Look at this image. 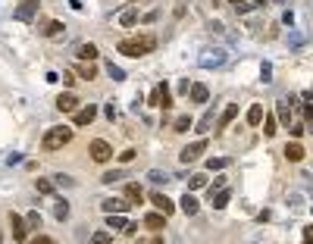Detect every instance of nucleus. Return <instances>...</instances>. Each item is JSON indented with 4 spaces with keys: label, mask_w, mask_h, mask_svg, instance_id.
Here are the masks:
<instances>
[{
    "label": "nucleus",
    "mask_w": 313,
    "mask_h": 244,
    "mask_svg": "<svg viewBox=\"0 0 313 244\" xmlns=\"http://www.w3.org/2000/svg\"><path fill=\"white\" fill-rule=\"evenodd\" d=\"M34 188H38V194H53V182L50 179H38V182H34Z\"/></svg>",
    "instance_id": "34"
},
{
    "label": "nucleus",
    "mask_w": 313,
    "mask_h": 244,
    "mask_svg": "<svg viewBox=\"0 0 313 244\" xmlns=\"http://www.w3.org/2000/svg\"><path fill=\"white\" fill-rule=\"evenodd\" d=\"M276 132H279V129H276V116H263V135L273 138Z\"/></svg>",
    "instance_id": "30"
},
{
    "label": "nucleus",
    "mask_w": 313,
    "mask_h": 244,
    "mask_svg": "<svg viewBox=\"0 0 313 244\" xmlns=\"http://www.w3.org/2000/svg\"><path fill=\"white\" fill-rule=\"evenodd\" d=\"M279 122H282V125H292V107H288L285 100L279 103Z\"/></svg>",
    "instance_id": "32"
},
{
    "label": "nucleus",
    "mask_w": 313,
    "mask_h": 244,
    "mask_svg": "<svg viewBox=\"0 0 313 244\" xmlns=\"http://www.w3.org/2000/svg\"><path fill=\"white\" fill-rule=\"evenodd\" d=\"M56 110L60 113H75L78 110V97L75 94H60L56 97Z\"/></svg>",
    "instance_id": "12"
},
{
    "label": "nucleus",
    "mask_w": 313,
    "mask_h": 244,
    "mask_svg": "<svg viewBox=\"0 0 313 244\" xmlns=\"http://www.w3.org/2000/svg\"><path fill=\"white\" fill-rule=\"evenodd\" d=\"M154 47H157V38L150 31H144V34H132V38H122L119 44H116V50L119 53H125V56H144V53H154Z\"/></svg>",
    "instance_id": "1"
},
{
    "label": "nucleus",
    "mask_w": 313,
    "mask_h": 244,
    "mask_svg": "<svg viewBox=\"0 0 313 244\" xmlns=\"http://www.w3.org/2000/svg\"><path fill=\"white\" fill-rule=\"evenodd\" d=\"M69 141H72V129H66V125H56V129H47L41 138V147L44 150H63Z\"/></svg>",
    "instance_id": "2"
},
{
    "label": "nucleus",
    "mask_w": 313,
    "mask_h": 244,
    "mask_svg": "<svg viewBox=\"0 0 313 244\" xmlns=\"http://www.w3.org/2000/svg\"><path fill=\"white\" fill-rule=\"evenodd\" d=\"M129 223L122 219V213H107V229H125Z\"/></svg>",
    "instance_id": "26"
},
{
    "label": "nucleus",
    "mask_w": 313,
    "mask_h": 244,
    "mask_svg": "<svg viewBox=\"0 0 313 244\" xmlns=\"http://www.w3.org/2000/svg\"><path fill=\"white\" fill-rule=\"evenodd\" d=\"M25 223H28V229H41V216H38V213H28Z\"/></svg>",
    "instance_id": "43"
},
{
    "label": "nucleus",
    "mask_w": 313,
    "mask_h": 244,
    "mask_svg": "<svg viewBox=\"0 0 313 244\" xmlns=\"http://www.w3.org/2000/svg\"><path fill=\"white\" fill-rule=\"evenodd\" d=\"M150 204H154L163 216H172V210H176V204H172L166 194H160V191H157V194H150Z\"/></svg>",
    "instance_id": "10"
},
{
    "label": "nucleus",
    "mask_w": 313,
    "mask_h": 244,
    "mask_svg": "<svg viewBox=\"0 0 313 244\" xmlns=\"http://www.w3.org/2000/svg\"><path fill=\"white\" fill-rule=\"evenodd\" d=\"M288 204H292V210H301V207H304V197H301V194H292V197H288Z\"/></svg>",
    "instance_id": "40"
},
{
    "label": "nucleus",
    "mask_w": 313,
    "mask_h": 244,
    "mask_svg": "<svg viewBox=\"0 0 313 244\" xmlns=\"http://www.w3.org/2000/svg\"><path fill=\"white\" fill-rule=\"evenodd\" d=\"M0 241H3V235H0Z\"/></svg>",
    "instance_id": "54"
},
{
    "label": "nucleus",
    "mask_w": 313,
    "mask_h": 244,
    "mask_svg": "<svg viewBox=\"0 0 313 244\" xmlns=\"http://www.w3.org/2000/svg\"><path fill=\"white\" fill-rule=\"evenodd\" d=\"M94 119H97V107H94V103H88V107L75 110V125H91Z\"/></svg>",
    "instance_id": "11"
},
{
    "label": "nucleus",
    "mask_w": 313,
    "mask_h": 244,
    "mask_svg": "<svg viewBox=\"0 0 313 244\" xmlns=\"http://www.w3.org/2000/svg\"><path fill=\"white\" fill-rule=\"evenodd\" d=\"M229 197H232V194H229L226 188H223V191H216V194L210 197V201H213V210H226V207H229Z\"/></svg>",
    "instance_id": "23"
},
{
    "label": "nucleus",
    "mask_w": 313,
    "mask_h": 244,
    "mask_svg": "<svg viewBox=\"0 0 313 244\" xmlns=\"http://www.w3.org/2000/svg\"><path fill=\"white\" fill-rule=\"evenodd\" d=\"M103 113H107V119H110V122L116 119V107H113V103H107V107H103Z\"/></svg>",
    "instance_id": "48"
},
{
    "label": "nucleus",
    "mask_w": 313,
    "mask_h": 244,
    "mask_svg": "<svg viewBox=\"0 0 313 244\" xmlns=\"http://www.w3.org/2000/svg\"><path fill=\"white\" fill-rule=\"evenodd\" d=\"M198 63H201V69H219L226 63V50L223 47H210V50H204L198 56Z\"/></svg>",
    "instance_id": "3"
},
{
    "label": "nucleus",
    "mask_w": 313,
    "mask_h": 244,
    "mask_svg": "<svg viewBox=\"0 0 313 244\" xmlns=\"http://www.w3.org/2000/svg\"><path fill=\"white\" fill-rule=\"evenodd\" d=\"M100 207H103V213H125L132 204L125 201V197H107V201H103Z\"/></svg>",
    "instance_id": "8"
},
{
    "label": "nucleus",
    "mask_w": 313,
    "mask_h": 244,
    "mask_svg": "<svg viewBox=\"0 0 313 244\" xmlns=\"http://www.w3.org/2000/svg\"><path fill=\"white\" fill-rule=\"evenodd\" d=\"M304 119H307V122L313 125V107H304Z\"/></svg>",
    "instance_id": "51"
},
{
    "label": "nucleus",
    "mask_w": 313,
    "mask_h": 244,
    "mask_svg": "<svg viewBox=\"0 0 313 244\" xmlns=\"http://www.w3.org/2000/svg\"><path fill=\"white\" fill-rule=\"evenodd\" d=\"M191 125H194V119H191V116H179V119H176V125H172V132H188Z\"/></svg>",
    "instance_id": "29"
},
{
    "label": "nucleus",
    "mask_w": 313,
    "mask_h": 244,
    "mask_svg": "<svg viewBox=\"0 0 313 244\" xmlns=\"http://www.w3.org/2000/svg\"><path fill=\"white\" fill-rule=\"evenodd\" d=\"M125 201H129V204H141V201H144V191L138 188L135 182H132V185H125Z\"/></svg>",
    "instance_id": "21"
},
{
    "label": "nucleus",
    "mask_w": 313,
    "mask_h": 244,
    "mask_svg": "<svg viewBox=\"0 0 313 244\" xmlns=\"http://www.w3.org/2000/svg\"><path fill=\"white\" fill-rule=\"evenodd\" d=\"M213 125H216V116H213V110H207V113L201 116V122H198V129H194V132H201V135H207V132H210V129H213Z\"/></svg>",
    "instance_id": "18"
},
{
    "label": "nucleus",
    "mask_w": 313,
    "mask_h": 244,
    "mask_svg": "<svg viewBox=\"0 0 313 244\" xmlns=\"http://www.w3.org/2000/svg\"><path fill=\"white\" fill-rule=\"evenodd\" d=\"M204 150H207V141H204V138H201V141H194V144H188V147H182V163H194V160H198L201 154H204Z\"/></svg>",
    "instance_id": "6"
},
{
    "label": "nucleus",
    "mask_w": 313,
    "mask_h": 244,
    "mask_svg": "<svg viewBox=\"0 0 313 244\" xmlns=\"http://www.w3.org/2000/svg\"><path fill=\"white\" fill-rule=\"evenodd\" d=\"M270 75H273V66H270V63H263V66H260V78H263V81H273Z\"/></svg>",
    "instance_id": "42"
},
{
    "label": "nucleus",
    "mask_w": 313,
    "mask_h": 244,
    "mask_svg": "<svg viewBox=\"0 0 313 244\" xmlns=\"http://www.w3.org/2000/svg\"><path fill=\"white\" fill-rule=\"evenodd\" d=\"M288 132H292L295 138H301V135H304L307 129H304V125H301V122H292V125H288Z\"/></svg>",
    "instance_id": "41"
},
{
    "label": "nucleus",
    "mask_w": 313,
    "mask_h": 244,
    "mask_svg": "<svg viewBox=\"0 0 313 244\" xmlns=\"http://www.w3.org/2000/svg\"><path fill=\"white\" fill-rule=\"evenodd\" d=\"M235 116H238V103H229V107H226L223 113H219V116H216V132H223V129H229V122H232V119H235Z\"/></svg>",
    "instance_id": "9"
},
{
    "label": "nucleus",
    "mask_w": 313,
    "mask_h": 244,
    "mask_svg": "<svg viewBox=\"0 0 313 244\" xmlns=\"http://www.w3.org/2000/svg\"><path fill=\"white\" fill-rule=\"evenodd\" d=\"M304 244H313V226L304 229Z\"/></svg>",
    "instance_id": "49"
},
{
    "label": "nucleus",
    "mask_w": 313,
    "mask_h": 244,
    "mask_svg": "<svg viewBox=\"0 0 313 244\" xmlns=\"http://www.w3.org/2000/svg\"><path fill=\"white\" fill-rule=\"evenodd\" d=\"M160 110H169L172 107V91H169V85H166V81H160Z\"/></svg>",
    "instance_id": "22"
},
{
    "label": "nucleus",
    "mask_w": 313,
    "mask_h": 244,
    "mask_svg": "<svg viewBox=\"0 0 313 244\" xmlns=\"http://www.w3.org/2000/svg\"><path fill=\"white\" fill-rule=\"evenodd\" d=\"M226 166H229V157H210V160H207V169H210V172H219Z\"/></svg>",
    "instance_id": "25"
},
{
    "label": "nucleus",
    "mask_w": 313,
    "mask_h": 244,
    "mask_svg": "<svg viewBox=\"0 0 313 244\" xmlns=\"http://www.w3.org/2000/svg\"><path fill=\"white\" fill-rule=\"evenodd\" d=\"M179 210H182L185 216H194V213H198V197H194V194H188V191H185V197H182V201H179Z\"/></svg>",
    "instance_id": "13"
},
{
    "label": "nucleus",
    "mask_w": 313,
    "mask_h": 244,
    "mask_svg": "<svg viewBox=\"0 0 313 244\" xmlns=\"http://www.w3.org/2000/svg\"><path fill=\"white\" fill-rule=\"evenodd\" d=\"M229 3L235 6L238 13H251V9H254V3H251V0H229Z\"/></svg>",
    "instance_id": "35"
},
{
    "label": "nucleus",
    "mask_w": 313,
    "mask_h": 244,
    "mask_svg": "<svg viewBox=\"0 0 313 244\" xmlns=\"http://www.w3.org/2000/svg\"><path fill=\"white\" fill-rule=\"evenodd\" d=\"M91 160H94V163H107L110 157H113V147L107 144V141H103V138H97V141H91Z\"/></svg>",
    "instance_id": "4"
},
{
    "label": "nucleus",
    "mask_w": 313,
    "mask_h": 244,
    "mask_svg": "<svg viewBox=\"0 0 313 244\" xmlns=\"http://www.w3.org/2000/svg\"><path fill=\"white\" fill-rule=\"evenodd\" d=\"M91 244H113V235H110V232H94Z\"/></svg>",
    "instance_id": "37"
},
{
    "label": "nucleus",
    "mask_w": 313,
    "mask_h": 244,
    "mask_svg": "<svg viewBox=\"0 0 313 244\" xmlns=\"http://www.w3.org/2000/svg\"><path fill=\"white\" fill-rule=\"evenodd\" d=\"M147 179L154 182V185H160V182H163V185H166V182H172L169 172H160V169H150V172H147Z\"/></svg>",
    "instance_id": "28"
},
{
    "label": "nucleus",
    "mask_w": 313,
    "mask_h": 244,
    "mask_svg": "<svg viewBox=\"0 0 313 244\" xmlns=\"http://www.w3.org/2000/svg\"><path fill=\"white\" fill-rule=\"evenodd\" d=\"M285 160H288V163H301V160H304V147H301L298 141L285 144Z\"/></svg>",
    "instance_id": "15"
},
{
    "label": "nucleus",
    "mask_w": 313,
    "mask_h": 244,
    "mask_svg": "<svg viewBox=\"0 0 313 244\" xmlns=\"http://www.w3.org/2000/svg\"><path fill=\"white\" fill-rule=\"evenodd\" d=\"M94 75H97V66L94 63H82V66H78V78H88L91 81Z\"/></svg>",
    "instance_id": "27"
},
{
    "label": "nucleus",
    "mask_w": 313,
    "mask_h": 244,
    "mask_svg": "<svg viewBox=\"0 0 313 244\" xmlns=\"http://www.w3.org/2000/svg\"><path fill=\"white\" fill-rule=\"evenodd\" d=\"M144 226L154 229V232H160V229L166 226V216H163V213H147V216H144Z\"/></svg>",
    "instance_id": "19"
},
{
    "label": "nucleus",
    "mask_w": 313,
    "mask_h": 244,
    "mask_svg": "<svg viewBox=\"0 0 313 244\" xmlns=\"http://www.w3.org/2000/svg\"><path fill=\"white\" fill-rule=\"evenodd\" d=\"M207 97H210V91H207V85H191V103H207Z\"/></svg>",
    "instance_id": "20"
},
{
    "label": "nucleus",
    "mask_w": 313,
    "mask_h": 244,
    "mask_svg": "<svg viewBox=\"0 0 313 244\" xmlns=\"http://www.w3.org/2000/svg\"><path fill=\"white\" fill-rule=\"evenodd\" d=\"M204 185H207V176H201V172H198V176H191V179H188V188H191V191L204 188Z\"/></svg>",
    "instance_id": "36"
},
{
    "label": "nucleus",
    "mask_w": 313,
    "mask_h": 244,
    "mask_svg": "<svg viewBox=\"0 0 313 244\" xmlns=\"http://www.w3.org/2000/svg\"><path fill=\"white\" fill-rule=\"evenodd\" d=\"M147 103H150V107H160V88H154V91H150V97H147Z\"/></svg>",
    "instance_id": "44"
},
{
    "label": "nucleus",
    "mask_w": 313,
    "mask_h": 244,
    "mask_svg": "<svg viewBox=\"0 0 313 244\" xmlns=\"http://www.w3.org/2000/svg\"><path fill=\"white\" fill-rule=\"evenodd\" d=\"M56 179V185H72V179H69V176H53Z\"/></svg>",
    "instance_id": "50"
},
{
    "label": "nucleus",
    "mask_w": 313,
    "mask_h": 244,
    "mask_svg": "<svg viewBox=\"0 0 313 244\" xmlns=\"http://www.w3.org/2000/svg\"><path fill=\"white\" fill-rule=\"evenodd\" d=\"M107 72H110V78H113V81H122V78H125V72H122L119 66H113V63L107 66Z\"/></svg>",
    "instance_id": "38"
},
{
    "label": "nucleus",
    "mask_w": 313,
    "mask_h": 244,
    "mask_svg": "<svg viewBox=\"0 0 313 244\" xmlns=\"http://www.w3.org/2000/svg\"><path fill=\"white\" fill-rule=\"evenodd\" d=\"M53 216L56 219H66L69 216V204L66 201H53Z\"/></svg>",
    "instance_id": "33"
},
{
    "label": "nucleus",
    "mask_w": 313,
    "mask_h": 244,
    "mask_svg": "<svg viewBox=\"0 0 313 244\" xmlns=\"http://www.w3.org/2000/svg\"><path fill=\"white\" fill-rule=\"evenodd\" d=\"M75 56H78L82 63H94V60H97V47H94V44H78Z\"/></svg>",
    "instance_id": "14"
},
{
    "label": "nucleus",
    "mask_w": 313,
    "mask_h": 244,
    "mask_svg": "<svg viewBox=\"0 0 313 244\" xmlns=\"http://www.w3.org/2000/svg\"><path fill=\"white\" fill-rule=\"evenodd\" d=\"M135 160V150H122L119 154V163H132Z\"/></svg>",
    "instance_id": "46"
},
{
    "label": "nucleus",
    "mask_w": 313,
    "mask_h": 244,
    "mask_svg": "<svg viewBox=\"0 0 313 244\" xmlns=\"http://www.w3.org/2000/svg\"><path fill=\"white\" fill-rule=\"evenodd\" d=\"M63 31H66V25H63V22H56V19H53V22H47V25L41 28V34H44V38H60Z\"/></svg>",
    "instance_id": "17"
},
{
    "label": "nucleus",
    "mask_w": 313,
    "mask_h": 244,
    "mask_svg": "<svg viewBox=\"0 0 313 244\" xmlns=\"http://www.w3.org/2000/svg\"><path fill=\"white\" fill-rule=\"evenodd\" d=\"M19 22H31L34 16H38V0H19L16 13H13Z\"/></svg>",
    "instance_id": "5"
},
{
    "label": "nucleus",
    "mask_w": 313,
    "mask_h": 244,
    "mask_svg": "<svg viewBox=\"0 0 313 244\" xmlns=\"http://www.w3.org/2000/svg\"><path fill=\"white\" fill-rule=\"evenodd\" d=\"M251 3H254V6H263V3H270V0H251Z\"/></svg>",
    "instance_id": "52"
},
{
    "label": "nucleus",
    "mask_w": 313,
    "mask_h": 244,
    "mask_svg": "<svg viewBox=\"0 0 313 244\" xmlns=\"http://www.w3.org/2000/svg\"><path fill=\"white\" fill-rule=\"evenodd\" d=\"M28 244H56L53 238H47V235H38V238H31Z\"/></svg>",
    "instance_id": "45"
},
{
    "label": "nucleus",
    "mask_w": 313,
    "mask_h": 244,
    "mask_svg": "<svg viewBox=\"0 0 313 244\" xmlns=\"http://www.w3.org/2000/svg\"><path fill=\"white\" fill-rule=\"evenodd\" d=\"M150 244H163V241H160V238H154V241H150Z\"/></svg>",
    "instance_id": "53"
},
{
    "label": "nucleus",
    "mask_w": 313,
    "mask_h": 244,
    "mask_svg": "<svg viewBox=\"0 0 313 244\" xmlns=\"http://www.w3.org/2000/svg\"><path fill=\"white\" fill-rule=\"evenodd\" d=\"M119 179H125V176H122V169H110V172H103V176H100L103 185H113V182H119Z\"/></svg>",
    "instance_id": "31"
},
{
    "label": "nucleus",
    "mask_w": 313,
    "mask_h": 244,
    "mask_svg": "<svg viewBox=\"0 0 313 244\" xmlns=\"http://www.w3.org/2000/svg\"><path fill=\"white\" fill-rule=\"evenodd\" d=\"M223 188H226V179H223V176H219V179H213V185H210V197H213L216 191H223Z\"/></svg>",
    "instance_id": "39"
},
{
    "label": "nucleus",
    "mask_w": 313,
    "mask_h": 244,
    "mask_svg": "<svg viewBox=\"0 0 313 244\" xmlns=\"http://www.w3.org/2000/svg\"><path fill=\"white\" fill-rule=\"evenodd\" d=\"M188 91H191V81L182 78V81H179V94H188Z\"/></svg>",
    "instance_id": "47"
},
{
    "label": "nucleus",
    "mask_w": 313,
    "mask_h": 244,
    "mask_svg": "<svg viewBox=\"0 0 313 244\" xmlns=\"http://www.w3.org/2000/svg\"><path fill=\"white\" fill-rule=\"evenodd\" d=\"M135 22H138V6H129V9H122V13H119V25L122 28H132Z\"/></svg>",
    "instance_id": "16"
},
{
    "label": "nucleus",
    "mask_w": 313,
    "mask_h": 244,
    "mask_svg": "<svg viewBox=\"0 0 313 244\" xmlns=\"http://www.w3.org/2000/svg\"><path fill=\"white\" fill-rule=\"evenodd\" d=\"M9 226H13V241H25V238H28V223H25L19 213L9 216Z\"/></svg>",
    "instance_id": "7"
},
{
    "label": "nucleus",
    "mask_w": 313,
    "mask_h": 244,
    "mask_svg": "<svg viewBox=\"0 0 313 244\" xmlns=\"http://www.w3.org/2000/svg\"><path fill=\"white\" fill-rule=\"evenodd\" d=\"M248 122L251 125H260L263 122V107H260V103H254V107L248 110Z\"/></svg>",
    "instance_id": "24"
}]
</instances>
